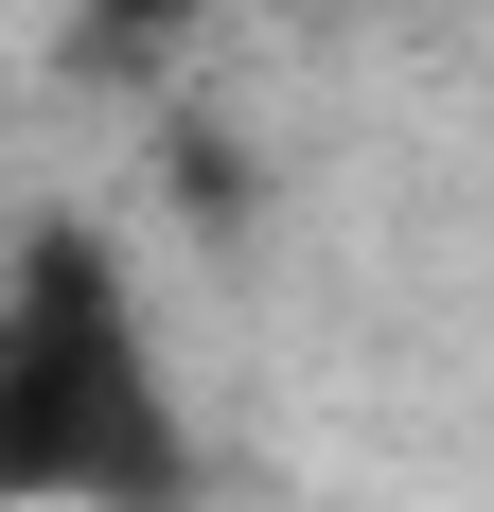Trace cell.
<instances>
[{
  "mask_svg": "<svg viewBox=\"0 0 494 512\" xmlns=\"http://www.w3.org/2000/svg\"><path fill=\"white\" fill-rule=\"evenodd\" d=\"M0 512H195V424L106 230H18L0 265Z\"/></svg>",
  "mask_w": 494,
  "mask_h": 512,
  "instance_id": "obj_1",
  "label": "cell"
},
{
  "mask_svg": "<svg viewBox=\"0 0 494 512\" xmlns=\"http://www.w3.org/2000/svg\"><path fill=\"white\" fill-rule=\"evenodd\" d=\"M195 18H212V0H71V53H89V71H159Z\"/></svg>",
  "mask_w": 494,
  "mask_h": 512,
  "instance_id": "obj_2",
  "label": "cell"
}]
</instances>
